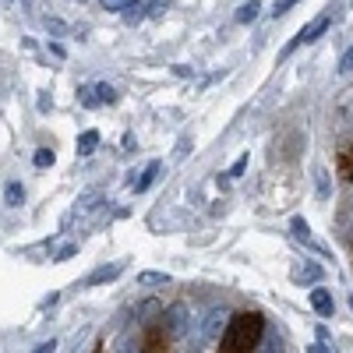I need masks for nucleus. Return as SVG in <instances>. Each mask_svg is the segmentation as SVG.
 Here are the masks:
<instances>
[{
	"label": "nucleus",
	"mask_w": 353,
	"mask_h": 353,
	"mask_svg": "<svg viewBox=\"0 0 353 353\" xmlns=\"http://www.w3.org/2000/svg\"><path fill=\"white\" fill-rule=\"evenodd\" d=\"M131 4V0H99V8L110 11V14H124V8Z\"/></svg>",
	"instance_id": "nucleus-18"
},
{
	"label": "nucleus",
	"mask_w": 353,
	"mask_h": 353,
	"mask_svg": "<svg viewBox=\"0 0 353 353\" xmlns=\"http://www.w3.org/2000/svg\"><path fill=\"white\" fill-rule=\"evenodd\" d=\"M258 11H261L258 0H248V4H241V11H237V21H241V25H251V21L258 18Z\"/></svg>",
	"instance_id": "nucleus-14"
},
{
	"label": "nucleus",
	"mask_w": 353,
	"mask_h": 353,
	"mask_svg": "<svg viewBox=\"0 0 353 353\" xmlns=\"http://www.w3.org/2000/svg\"><path fill=\"white\" fill-rule=\"evenodd\" d=\"M261 353H283V343H279V336H272L269 343H265V350Z\"/></svg>",
	"instance_id": "nucleus-28"
},
{
	"label": "nucleus",
	"mask_w": 353,
	"mask_h": 353,
	"mask_svg": "<svg viewBox=\"0 0 353 353\" xmlns=\"http://www.w3.org/2000/svg\"><path fill=\"white\" fill-rule=\"evenodd\" d=\"M314 188H318V198H321V201L332 194V188H329V170H325V166H314Z\"/></svg>",
	"instance_id": "nucleus-13"
},
{
	"label": "nucleus",
	"mask_w": 353,
	"mask_h": 353,
	"mask_svg": "<svg viewBox=\"0 0 353 353\" xmlns=\"http://www.w3.org/2000/svg\"><path fill=\"white\" fill-rule=\"evenodd\" d=\"M78 4H81V0H78Z\"/></svg>",
	"instance_id": "nucleus-34"
},
{
	"label": "nucleus",
	"mask_w": 353,
	"mask_h": 353,
	"mask_svg": "<svg viewBox=\"0 0 353 353\" xmlns=\"http://www.w3.org/2000/svg\"><path fill=\"white\" fill-rule=\"evenodd\" d=\"M57 346H61V343H57V339H46V343H39L32 353H57Z\"/></svg>",
	"instance_id": "nucleus-27"
},
{
	"label": "nucleus",
	"mask_w": 353,
	"mask_h": 353,
	"mask_svg": "<svg viewBox=\"0 0 353 353\" xmlns=\"http://www.w3.org/2000/svg\"><path fill=\"white\" fill-rule=\"evenodd\" d=\"M184 332H188V307L184 304H173L166 311V336L170 339H181Z\"/></svg>",
	"instance_id": "nucleus-4"
},
{
	"label": "nucleus",
	"mask_w": 353,
	"mask_h": 353,
	"mask_svg": "<svg viewBox=\"0 0 353 353\" xmlns=\"http://www.w3.org/2000/svg\"><path fill=\"white\" fill-rule=\"evenodd\" d=\"M318 276H321L318 265H304V272H297V279H318Z\"/></svg>",
	"instance_id": "nucleus-25"
},
{
	"label": "nucleus",
	"mask_w": 353,
	"mask_h": 353,
	"mask_svg": "<svg viewBox=\"0 0 353 353\" xmlns=\"http://www.w3.org/2000/svg\"><path fill=\"white\" fill-rule=\"evenodd\" d=\"M290 8H297V0H276V4L269 8V18L276 21V18H283V14H290Z\"/></svg>",
	"instance_id": "nucleus-17"
},
{
	"label": "nucleus",
	"mask_w": 353,
	"mask_h": 353,
	"mask_svg": "<svg viewBox=\"0 0 353 353\" xmlns=\"http://www.w3.org/2000/svg\"><path fill=\"white\" fill-rule=\"evenodd\" d=\"M21 201H25V188H21V181H11L4 188V205H8V209H18Z\"/></svg>",
	"instance_id": "nucleus-11"
},
{
	"label": "nucleus",
	"mask_w": 353,
	"mask_h": 353,
	"mask_svg": "<svg viewBox=\"0 0 353 353\" xmlns=\"http://www.w3.org/2000/svg\"><path fill=\"white\" fill-rule=\"evenodd\" d=\"M53 159H57V156H53V149H36V156H32V163H36V166H53Z\"/></svg>",
	"instance_id": "nucleus-20"
},
{
	"label": "nucleus",
	"mask_w": 353,
	"mask_h": 353,
	"mask_svg": "<svg viewBox=\"0 0 353 353\" xmlns=\"http://www.w3.org/2000/svg\"><path fill=\"white\" fill-rule=\"evenodd\" d=\"M46 32H53V36H64V32H68V25H64L61 18H46Z\"/></svg>",
	"instance_id": "nucleus-21"
},
{
	"label": "nucleus",
	"mask_w": 353,
	"mask_h": 353,
	"mask_svg": "<svg viewBox=\"0 0 353 353\" xmlns=\"http://www.w3.org/2000/svg\"><path fill=\"white\" fill-rule=\"evenodd\" d=\"M50 53H53V57H68V50H64L61 43H50Z\"/></svg>",
	"instance_id": "nucleus-30"
},
{
	"label": "nucleus",
	"mask_w": 353,
	"mask_h": 353,
	"mask_svg": "<svg viewBox=\"0 0 353 353\" xmlns=\"http://www.w3.org/2000/svg\"><path fill=\"white\" fill-rule=\"evenodd\" d=\"M311 307L321 314V318H332L336 314V301H332V293L325 286H314L311 290Z\"/></svg>",
	"instance_id": "nucleus-6"
},
{
	"label": "nucleus",
	"mask_w": 353,
	"mask_h": 353,
	"mask_svg": "<svg viewBox=\"0 0 353 353\" xmlns=\"http://www.w3.org/2000/svg\"><path fill=\"white\" fill-rule=\"evenodd\" d=\"M166 343H170V336L163 329H152L145 336V353H166Z\"/></svg>",
	"instance_id": "nucleus-10"
},
{
	"label": "nucleus",
	"mask_w": 353,
	"mask_h": 353,
	"mask_svg": "<svg viewBox=\"0 0 353 353\" xmlns=\"http://www.w3.org/2000/svg\"><path fill=\"white\" fill-rule=\"evenodd\" d=\"M350 307H353V297H350Z\"/></svg>",
	"instance_id": "nucleus-32"
},
{
	"label": "nucleus",
	"mask_w": 353,
	"mask_h": 353,
	"mask_svg": "<svg viewBox=\"0 0 353 353\" xmlns=\"http://www.w3.org/2000/svg\"><path fill=\"white\" fill-rule=\"evenodd\" d=\"M138 283H141V286H166L170 276H166V272H141Z\"/></svg>",
	"instance_id": "nucleus-16"
},
{
	"label": "nucleus",
	"mask_w": 353,
	"mask_h": 353,
	"mask_svg": "<svg viewBox=\"0 0 353 353\" xmlns=\"http://www.w3.org/2000/svg\"><path fill=\"white\" fill-rule=\"evenodd\" d=\"M350 71H353V46L339 57V74H350Z\"/></svg>",
	"instance_id": "nucleus-22"
},
{
	"label": "nucleus",
	"mask_w": 353,
	"mask_h": 353,
	"mask_svg": "<svg viewBox=\"0 0 353 353\" xmlns=\"http://www.w3.org/2000/svg\"><path fill=\"white\" fill-rule=\"evenodd\" d=\"M159 173H163V163H149V166L141 170V176H138V181H131V191H134V194L149 191V188L156 184V176H159Z\"/></svg>",
	"instance_id": "nucleus-8"
},
{
	"label": "nucleus",
	"mask_w": 353,
	"mask_h": 353,
	"mask_svg": "<svg viewBox=\"0 0 353 353\" xmlns=\"http://www.w3.org/2000/svg\"><path fill=\"white\" fill-rule=\"evenodd\" d=\"M346 4H353V0H346Z\"/></svg>",
	"instance_id": "nucleus-33"
},
{
	"label": "nucleus",
	"mask_w": 353,
	"mask_h": 353,
	"mask_svg": "<svg viewBox=\"0 0 353 353\" xmlns=\"http://www.w3.org/2000/svg\"><path fill=\"white\" fill-rule=\"evenodd\" d=\"M307 353H336V350H332L329 343H321V339H318V343H311V346H307Z\"/></svg>",
	"instance_id": "nucleus-29"
},
{
	"label": "nucleus",
	"mask_w": 353,
	"mask_h": 353,
	"mask_svg": "<svg viewBox=\"0 0 353 353\" xmlns=\"http://www.w3.org/2000/svg\"><path fill=\"white\" fill-rule=\"evenodd\" d=\"M50 106H53V99H50V96H39V110H43V113H46V110H50Z\"/></svg>",
	"instance_id": "nucleus-31"
},
{
	"label": "nucleus",
	"mask_w": 353,
	"mask_h": 353,
	"mask_svg": "<svg viewBox=\"0 0 353 353\" xmlns=\"http://www.w3.org/2000/svg\"><path fill=\"white\" fill-rule=\"evenodd\" d=\"M96 92H99V103H117V88H113V85L99 81V85H96Z\"/></svg>",
	"instance_id": "nucleus-19"
},
{
	"label": "nucleus",
	"mask_w": 353,
	"mask_h": 353,
	"mask_svg": "<svg viewBox=\"0 0 353 353\" xmlns=\"http://www.w3.org/2000/svg\"><path fill=\"white\" fill-rule=\"evenodd\" d=\"M166 8H170V0H156L152 11H149V18H163V14H166Z\"/></svg>",
	"instance_id": "nucleus-26"
},
{
	"label": "nucleus",
	"mask_w": 353,
	"mask_h": 353,
	"mask_svg": "<svg viewBox=\"0 0 353 353\" xmlns=\"http://www.w3.org/2000/svg\"><path fill=\"white\" fill-rule=\"evenodd\" d=\"M152 4H156V0H131V4L124 8V25H138L145 14L152 11Z\"/></svg>",
	"instance_id": "nucleus-9"
},
{
	"label": "nucleus",
	"mask_w": 353,
	"mask_h": 353,
	"mask_svg": "<svg viewBox=\"0 0 353 353\" xmlns=\"http://www.w3.org/2000/svg\"><path fill=\"white\" fill-rule=\"evenodd\" d=\"M329 25H332V14H329V11H325V14H318V18H311V21L301 28V32L283 46V61H286V57H290L293 50H297V46H311V43H318V39H321V32H325Z\"/></svg>",
	"instance_id": "nucleus-2"
},
{
	"label": "nucleus",
	"mask_w": 353,
	"mask_h": 353,
	"mask_svg": "<svg viewBox=\"0 0 353 353\" xmlns=\"http://www.w3.org/2000/svg\"><path fill=\"white\" fill-rule=\"evenodd\" d=\"M74 254H78V244H64L61 251L53 254V261H68V258H74Z\"/></svg>",
	"instance_id": "nucleus-23"
},
{
	"label": "nucleus",
	"mask_w": 353,
	"mask_h": 353,
	"mask_svg": "<svg viewBox=\"0 0 353 353\" xmlns=\"http://www.w3.org/2000/svg\"><path fill=\"white\" fill-rule=\"evenodd\" d=\"M226 321H230V311L226 307H212L209 314L201 318V336L205 339H219V332L226 329Z\"/></svg>",
	"instance_id": "nucleus-3"
},
{
	"label": "nucleus",
	"mask_w": 353,
	"mask_h": 353,
	"mask_svg": "<svg viewBox=\"0 0 353 353\" xmlns=\"http://www.w3.org/2000/svg\"><path fill=\"white\" fill-rule=\"evenodd\" d=\"M78 92H81V106H88V110H96V106H99V92H96V85H81Z\"/></svg>",
	"instance_id": "nucleus-15"
},
{
	"label": "nucleus",
	"mask_w": 353,
	"mask_h": 353,
	"mask_svg": "<svg viewBox=\"0 0 353 353\" xmlns=\"http://www.w3.org/2000/svg\"><path fill=\"white\" fill-rule=\"evenodd\" d=\"M124 272V261H113V265H103V269H96L92 276L85 279V286H99V283H113L117 276Z\"/></svg>",
	"instance_id": "nucleus-7"
},
{
	"label": "nucleus",
	"mask_w": 353,
	"mask_h": 353,
	"mask_svg": "<svg viewBox=\"0 0 353 353\" xmlns=\"http://www.w3.org/2000/svg\"><path fill=\"white\" fill-rule=\"evenodd\" d=\"M99 145V131H81L78 134V156H92Z\"/></svg>",
	"instance_id": "nucleus-12"
},
{
	"label": "nucleus",
	"mask_w": 353,
	"mask_h": 353,
	"mask_svg": "<svg viewBox=\"0 0 353 353\" xmlns=\"http://www.w3.org/2000/svg\"><path fill=\"white\" fill-rule=\"evenodd\" d=\"M290 230H293V237H297L301 244H307L311 251H318V254H329V248H325V244H318V241L311 237V226H307V219L293 216V219H290Z\"/></svg>",
	"instance_id": "nucleus-5"
},
{
	"label": "nucleus",
	"mask_w": 353,
	"mask_h": 353,
	"mask_svg": "<svg viewBox=\"0 0 353 353\" xmlns=\"http://www.w3.org/2000/svg\"><path fill=\"white\" fill-rule=\"evenodd\" d=\"M261 332H265V318L261 314H254V311L233 314L230 325H226V336L219 343V353H254Z\"/></svg>",
	"instance_id": "nucleus-1"
},
{
	"label": "nucleus",
	"mask_w": 353,
	"mask_h": 353,
	"mask_svg": "<svg viewBox=\"0 0 353 353\" xmlns=\"http://www.w3.org/2000/svg\"><path fill=\"white\" fill-rule=\"evenodd\" d=\"M244 170H248V152H244V156H241L237 163H233V166H230V173H226V176H241Z\"/></svg>",
	"instance_id": "nucleus-24"
}]
</instances>
